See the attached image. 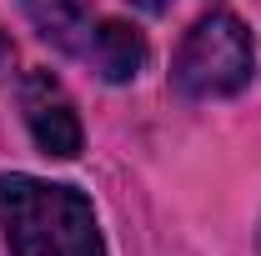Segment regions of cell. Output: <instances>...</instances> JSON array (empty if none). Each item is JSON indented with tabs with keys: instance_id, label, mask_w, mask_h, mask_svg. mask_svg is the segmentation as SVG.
Here are the masks:
<instances>
[{
	"instance_id": "obj_3",
	"label": "cell",
	"mask_w": 261,
	"mask_h": 256,
	"mask_svg": "<svg viewBox=\"0 0 261 256\" xmlns=\"http://www.w3.org/2000/svg\"><path fill=\"white\" fill-rule=\"evenodd\" d=\"M20 116H25L35 146L45 156L70 161L81 151V116H75L65 86L50 70H25V81H20Z\"/></svg>"
},
{
	"instance_id": "obj_1",
	"label": "cell",
	"mask_w": 261,
	"mask_h": 256,
	"mask_svg": "<svg viewBox=\"0 0 261 256\" xmlns=\"http://www.w3.org/2000/svg\"><path fill=\"white\" fill-rule=\"evenodd\" d=\"M0 231L10 256H106L91 201L40 176H0Z\"/></svg>"
},
{
	"instance_id": "obj_6",
	"label": "cell",
	"mask_w": 261,
	"mask_h": 256,
	"mask_svg": "<svg viewBox=\"0 0 261 256\" xmlns=\"http://www.w3.org/2000/svg\"><path fill=\"white\" fill-rule=\"evenodd\" d=\"M130 5H141V10H151V15H161V10L171 5V0H130Z\"/></svg>"
},
{
	"instance_id": "obj_5",
	"label": "cell",
	"mask_w": 261,
	"mask_h": 256,
	"mask_svg": "<svg viewBox=\"0 0 261 256\" xmlns=\"http://www.w3.org/2000/svg\"><path fill=\"white\" fill-rule=\"evenodd\" d=\"M20 10L31 15V25L50 45H61V50H86V0H20Z\"/></svg>"
},
{
	"instance_id": "obj_4",
	"label": "cell",
	"mask_w": 261,
	"mask_h": 256,
	"mask_svg": "<svg viewBox=\"0 0 261 256\" xmlns=\"http://www.w3.org/2000/svg\"><path fill=\"white\" fill-rule=\"evenodd\" d=\"M86 56L96 61L100 81L126 86V81H136L146 70V40L126 20H100L96 31H91V40H86Z\"/></svg>"
},
{
	"instance_id": "obj_2",
	"label": "cell",
	"mask_w": 261,
	"mask_h": 256,
	"mask_svg": "<svg viewBox=\"0 0 261 256\" xmlns=\"http://www.w3.org/2000/svg\"><path fill=\"white\" fill-rule=\"evenodd\" d=\"M251 75H256V40L231 10L201 15L171 65V86L186 100H226L246 91Z\"/></svg>"
}]
</instances>
